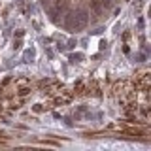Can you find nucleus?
<instances>
[{"label": "nucleus", "mask_w": 151, "mask_h": 151, "mask_svg": "<svg viewBox=\"0 0 151 151\" xmlns=\"http://www.w3.org/2000/svg\"><path fill=\"white\" fill-rule=\"evenodd\" d=\"M28 93H30V89H21V91H19L21 96H25V94H28Z\"/></svg>", "instance_id": "nucleus-1"}]
</instances>
